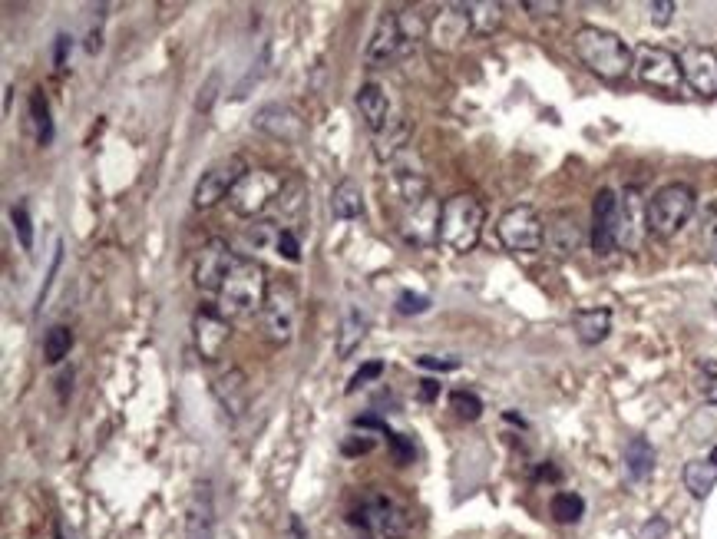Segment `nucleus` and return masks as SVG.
<instances>
[{
  "instance_id": "nucleus-1",
  "label": "nucleus",
  "mask_w": 717,
  "mask_h": 539,
  "mask_svg": "<svg viewBox=\"0 0 717 539\" xmlns=\"http://www.w3.org/2000/svg\"><path fill=\"white\" fill-rule=\"evenodd\" d=\"M572 50L595 77H602L608 83H618L628 77V70L635 67V53L628 50V43L612 34V30L585 24L572 34Z\"/></svg>"
},
{
  "instance_id": "nucleus-2",
  "label": "nucleus",
  "mask_w": 717,
  "mask_h": 539,
  "mask_svg": "<svg viewBox=\"0 0 717 539\" xmlns=\"http://www.w3.org/2000/svg\"><path fill=\"white\" fill-rule=\"evenodd\" d=\"M268 278L265 268L255 258H238V265L232 268V275L225 278V285L219 291V311L232 318H252L265 308L268 298Z\"/></svg>"
},
{
  "instance_id": "nucleus-3",
  "label": "nucleus",
  "mask_w": 717,
  "mask_h": 539,
  "mask_svg": "<svg viewBox=\"0 0 717 539\" xmlns=\"http://www.w3.org/2000/svg\"><path fill=\"white\" fill-rule=\"evenodd\" d=\"M483 222H486V209L483 202L470 196V192H456L447 202H443L440 212V242L447 245L450 252H473L476 242L483 235Z\"/></svg>"
},
{
  "instance_id": "nucleus-4",
  "label": "nucleus",
  "mask_w": 717,
  "mask_h": 539,
  "mask_svg": "<svg viewBox=\"0 0 717 539\" xmlns=\"http://www.w3.org/2000/svg\"><path fill=\"white\" fill-rule=\"evenodd\" d=\"M694 206H698V196H694L691 186L684 182H668L661 186L655 196L648 199L645 206V229L658 239H675V235L691 222Z\"/></svg>"
},
{
  "instance_id": "nucleus-5",
  "label": "nucleus",
  "mask_w": 717,
  "mask_h": 539,
  "mask_svg": "<svg viewBox=\"0 0 717 539\" xmlns=\"http://www.w3.org/2000/svg\"><path fill=\"white\" fill-rule=\"evenodd\" d=\"M281 192H285V176L275 169H248L242 179L235 182L232 196H228V206H232L235 215H245V219H255L262 215L271 202H275Z\"/></svg>"
},
{
  "instance_id": "nucleus-6",
  "label": "nucleus",
  "mask_w": 717,
  "mask_h": 539,
  "mask_svg": "<svg viewBox=\"0 0 717 539\" xmlns=\"http://www.w3.org/2000/svg\"><path fill=\"white\" fill-rule=\"evenodd\" d=\"M496 235L503 242V249L516 255H532L546 245V222L539 219V212L532 206H513L499 215Z\"/></svg>"
},
{
  "instance_id": "nucleus-7",
  "label": "nucleus",
  "mask_w": 717,
  "mask_h": 539,
  "mask_svg": "<svg viewBox=\"0 0 717 539\" xmlns=\"http://www.w3.org/2000/svg\"><path fill=\"white\" fill-rule=\"evenodd\" d=\"M635 77L645 86H651V90H665V93H678L684 83L678 53L655 47V43L635 47Z\"/></svg>"
},
{
  "instance_id": "nucleus-8",
  "label": "nucleus",
  "mask_w": 717,
  "mask_h": 539,
  "mask_svg": "<svg viewBox=\"0 0 717 539\" xmlns=\"http://www.w3.org/2000/svg\"><path fill=\"white\" fill-rule=\"evenodd\" d=\"M245 172H248V166H245L242 156H222V159H215V163L199 176V182H195V189H192V206H195V209H212V206H219L225 196H232L235 182L242 179Z\"/></svg>"
},
{
  "instance_id": "nucleus-9",
  "label": "nucleus",
  "mask_w": 717,
  "mask_h": 539,
  "mask_svg": "<svg viewBox=\"0 0 717 539\" xmlns=\"http://www.w3.org/2000/svg\"><path fill=\"white\" fill-rule=\"evenodd\" d=\"M262 321L268 338L275 344H288L298 331V291L291 282H275L268 288Z\"/></svg>"
},
{
  "instance_id": "nucleus-10",
  "label": "nucleus",
  "mask_w": 717,
  "mask_h": 539,
  "mask_svg": "<svg viewBox=\"0 0 717 539\" xmlns=\"http://www.w3.org/2000/svg\"><path fill=\"white\" fill-rule=\"evenodd\" d=\"M354 520L361 523L364 530H371L384 539H407L410 536L407 510L397 506L390 497H384V493H371V497L361 503V513H357Z\"/></svg>"
},
{
  "instance_id": "nucleus-11",
  "label": "nucleus",
  "mask_w": 717,
  "mask_h": 539,
  "mask_svg": "<svg viewBox=\"0 0 717 539\" xmlns=\"http://www.w3.org/2000/svg\"><path fill=\"white\" fill-rule=\"evenodd\" d=\"M235 265H238V255L232 252V245L225 239L205 242L199 255H195V285L202 291H215V295H219L225 278L232 275Z\"/></svg>"
},
{
  "instance_id": "nucleus-12",
  "label": "nucleus",
  "mask_w": 717,
  "mask_h": 539,
  "mask_svg": "<svg viewBox=\"0 0 717 539\" xmlns=\"http://www.w3.org/2000/svg\"><path fill=\"white\" fill-rule=\"evenodd\" d=\"M407 50L410 47H407L404 34H400L397 14L384 10L380 20H377V27H374V34H371V43H367V50H364V63L371 70H384V67H390V63H397L400 57H404Z\"/></svg>"
},
{
  "instance_id": "nucleus-13",
  "label": "nucleus",
  "mask_w": 717,
  "mask_h": 539,
  "mask_svg": "<svg viewBox=\"0 0 717 539\" xmlns=\"http://www.w3.org/2000/svg\"><path fill=\"white\" fill-rule=\"evenodd\" d=\"M252 126L258 129V133H265V136L275 139V143H285V146H301L304 136H308L304 120L285 103L258 106L255 116H252Z\"/></svg>"
},
{
  "instance_id": "nucleus-14",
  "label": "nucleus",
  "mask_w": 717,
  "mask_h": 539,
  "mask_svg": "<svg viewBox=\"0 0 717 539\" xmlns=\"http://www.w3.org/2000/svg\"><path fill=\"white\" fill-rule=\"evenodd\" d=\"M618 222H622V199L615 189H599L592 202V249L608 255L618 249Z\"/></svg>"
},
{
  "instance_id": "nucleus-15",
  "label": "nucleus",
  "mask_w": 717,
  "mask_h": 539,
  "mask_svg": "<svg viewBox=\"0 0 717 539\" xmlns=\"http://www.w3.org/2000/svg\"><path fill=\"white\" fill-rule=\"evenodd\" d=\"M440 212H443V206L433 196L414 202V206H404V215H400V232H404V239L410 245H420V249L440 242Z\"/></svg>"
},
{
  "instance_id": "nucleus-16",
  "label": "nucleus",
  "mask_w": 717,
  "mask_h": 539,
  "mask_svg": "<svg viewBox=\"0 0 717 539\" xmlns=\"http://www.w3.org/2000/svg\"><path fill=\"white\" fill-rule=\"evenodd\" d=\"M678 60H681V77L694 93L708 96V100L717 96V53L711 47L691 43V47H684L678 53Z\"/></svg>"
},
{
  "instance_id": "nucleus-17",
  "label": "nucleus",
  "mask_w": 717,
  "mask_h": 539,
  "mask_svg": "<svg viewBox=\"0 0 717 539\" xmlns=\"http://www.w3.org/2000/svg\"><path fill=\"white\" fill-rule=\"evenodd\" d=\"M192 331H195V348L205 361H215L222 358L228 338H232V325H228V318L222 315L219 308H199L195 311V321H192Z\"/></svg>"
},
{
  "instance_id": "nucleus-18",
  "label": "nucleus",
  "mask_w": 717,
  "mask_h": 539,
  "mask_svg": "<svg viewBox=\"0 0 717 539\" xmlns=\"http://www.w3.org/2000/svg\"><path fill=\"white\" fill-rule=\"evenodd\" d=\"M470 34H473V27H470V17H466L463 4H447V7H440L437 14L430 17V34H427V40H430L437 50H443V53L456 50Z\"/></svg>"
},
{
  "instance_id": "nucleus-19",
  "label": "nucleus",
  "mask_w": 717,
  "mask_h": 539,
  "mask_svg": "<svg viewBox=\"0 0 717 539\" xmlns=\"http://www.w3.org/2000/svg\"><path fill=\"white\" fill-rule=\"evenodd\" d=\"M186 539H215V500L209 480L192 487L186 503Z\"/></svg>"
},
{
  "instance_id": "nucleus-20",
  "label": "nucleus",
  "mask_w": 717,
  "mask_h": 539,
  "mask_svg": "<svg viewBox=\"0 0 717 539\" xmlns=\"http://www.w3.org/2000/svg\"><path fill=\"white\" fill-rule=\"evenodd\" d=\"M410 133H414V126H410L407 116H390L374 133V153L380 163H397L400 156H404V149L410 146Z\"/></svg>"
},
{
  "instance_id": "nucleus-21",
  "label": "nucleus",
  "mask_w": 717,
  "mask_h": 539,
  "mask_svg": "<svg viewBox=\"0 0 717 539\" xmlns=\"http://www.w3.org/2000/svg\"><path fill=\"white\" fill-rule=\"evenodd\" d=\"M212 391H215V397H219L222 411L228 417H242L245 414V407H248V377H245V371L228 368L225 374L215 377Z\"/></svg>"
},
{
  "instance_id": "nucleus-22",
  "label": "nucleus",
  "mask_w": 717,
  "mask_h": 539,
  "mask_svg": "<svg viewBox=\"0 0 717 539\" xmlns=\"http://www.w3.org/2000/svg\"><path fill=\"white\" fill-rule=\"evenodd\" d=\"M546 245H549V252L559 255V258H569L575 249H579L582 229H579V222H575L572 212H556L546 222Z\"/></svg>"
},
{
  "instance_id": "nucleus-23",
  "label": "nucleus",
  "mask_w": 717,
  "mask_h": 539,
  "mask_svg": "<svg viewBox=\"0 0 717 539\" xmlns=\"http://www.w3.org/2000/svg\"><path fill=\"white\" fill-rule=\"evenodd\" d=\"M354 103H357V110H361V120L371 126L374 133L394 116L390 113V100H387L384 86H377V83H364L361 90H357Z\"/></svg>"
},
{
  "instance_id": "nucleus-24",
  "label": "nucleus",
  "mask_w": 717,
  "mask_h": 539,
  "mask_svg": "<svg viewBox=\"0 0 717 539\" xmlns=\"http://www.w3.org/2000/svg\"><path fill=\"white\" fill-rule=\"evenodd\" d=\"M572 328H575V338L582 344H602L608 338V331H612V311L608 308H582L575 311L572 318Z\"/></svg>"
},
{
  "instance_id": "nucleus-25",
  "label": "nucleus",
  "mask_w": 717,
  "mask_h": 539,
  "mask_svg": "<svg viewBox=\"0 0 717 539\" xmlns=\"http://www.w3.org/2000/svg\"><path fill=\"white\" fill-rule=\"evenodd\" d=\"M331 215L341 222L361 219L364 215V192L354 179H341L331 192Z\"/></svg>"
},
{
  "instance_id": "nucleus-26",
  "label": "nucleus",
  "mask_w": 717,
  "mask_h": 539,
  "mask_svg": "<svg viewBox=\"0 0 717 539\" xmlns=\"http://www.w3.org/2000/svg\"><path fill=\"white\" fill-rule=\"evenodd\" d=\"M463 10L476 37H493L503 27V4H496V0H470V4H463Z\"/></svg>"
},
{
  "instance_id": "nucleus-27",
  "label": "nucleus",
  "mask_w": 717,
  "mask_h": 539,
  "mask_svg": "<svg viewBox=\"0 0 717 539\" xmlns=\"http://www.w3.org/2000/svg\"><path fill=\"white\" fill-rule=\"evenodd\" d=\"M655 470V447L645 437H632V444L625 447V473L632 483H645Z\"/></svg>"
},
{
  "instance_id": "nucleus-28",
  "label": "nucleus",
  "mask_w": 717,
  "mask_h": 539,
  "mask_svg": "<svg viewBox=\"0 0 717 539\" xmlns=\"http://www.w3.org/2000/svg\"><path fill=\"white\" fill-rule=\"evenodd\" d=\"M681 480H684V490H688L694 500H704L717 483V467L711 460H691L684 463Z\"/></svg>"
},
{
  "instance_id": "nucleus-29",
  "label": "nucleus",
  "mask_w": 717,
  "mask_h": 539,
  "mask_svg": "<svg viewBox=\"0 0 717 539\" xmlns=\"http://www.w3.org/2000/svg\"><path fill=\"white\" fill-rule=\"evenodd\" d=\"M364 338H367V318L357 308H351L338 331V358H351V354L361 348Z\"/></svg>"
},
{
  "instance_id": "nucleus-30",
  "label": "nucleus",
  "mask_w": 717,
  "mask_h": 539,
  "mask_svg": "<svg viewBox=\"0 0 717 539\" xmlns=\"http://www.w3.org/2000/svg\"><path fill=\"white\" fill-rule=\"evenodd\" d=\"M549 513H552V520H556V523H579L582 513H585V500L579 497V493L562 490V493L552 497Z\"/></svg>"
},
{
  "instance_id": "nucleus-31",
  "label": "nucleus",
  "mask_w": 717,
  "mask_h": 539,
  "mask_svg": "<svg viewBox=\"0 0 717 539\" xmlns=\"http://www.w3.org/2000/svg\"><path fill=\"white\" fill-rule=\"evenodd\" d=\"M73 348V331L67 325H57L47 331V338H43V361L47 364H60L63 358L70 354Z\"/></svg>"
},
{
  "instance_id": "nucleus-32",
  "label": "nucleus",
  "mask_w": 717,
  "mask_h": 539,
  "mask_svg": "<svg viewBox=\"0 0 717 539\" xmlns=\"http://www.w3.org/2000/svg\"><path fill=\"white\" fill-rule=\"evenodd\" d=\"M30 116H34L37 143L47 146L53 139V120H50V103L47 96H43V90H34V96H30Z\"/></svg>"
},
{
  "instance_id": "nucleus-33",
  "label": "nucleus",
  "mask_w": 717,
  "mask_h": 539,
  "mask_svg": "<svg viewBox=\"0 0 717 539\" xmlns=\"http://www.w3.org/2000/svg\"><path fill=\"white\" fill-rule=\"evenodd\" d=\"M450 407L463 420H480V414H483V401L473 391H453L450 394Z\"/></svg>"
},
{
  "instance_id": "nucleus-34",
  "label": "nucleus",
  "mask_w": 717,
  "mask_h": 539,
  "mask_svg": "<svg viewBox=\"0 0 717 539\" xmlns=\"http://www.w3.org/2000/svg\"><path fill=\"white\" fill-rule=\"evenodd\" d=\"M10 222H14V232H17V239H20V249H24V252L34 249V225H30L27 206H14V209H10Z\"/></svg>"
},
{
  "instance_id": "nucleus-35",
  "label": "nucleus",
  "mask_w": 717,
  "mask_h": 539,
  "mask_svg": "<svg viewBox=\"0 0 717 539\" xmlns=\"http://www.w3.org/2000/svg\"><path fill=\"white\" fill-rule=\"evenodd\" d=\"M278 235H281V225H278V222L258 219V222H252V229H248V242H252L255 249H262V245H271V249H275Z\"/></svg>"
},
{
  "instance_id": "nucleus-36",
  "label": "nucleus",
  "mask_w": 717,
  "mask_h": 539,
  "mask_svg": "<svg viewBox=\"0 0 717 539\" xmlns=\"http://www.w3.org/2000/svg\"><path fill=\"white\" fill-rule=\"evenodd\" d=\"M275 252L285 258V262H301V242L295 239V232L291 229H281L278 242H275Z\"/></svg>"
},
{
  "instance_id": "nucleus-37",
  "label": "nucleus",
  "mask_w": 717,
  "mask_h": 539,
  "mask_svg": "<svg viewBox=\"0 0 717 539\" xmlns=\"http://www.w3.org/2000/svg\"><path fill=\"white\" fill-rule=\"evenodd\" d=\"M430 308V298L427 295H414V291H400L397 298V311L400 315H423V311Z\"/></svg>"
},
{
  "instance_id": "nucleus-38",
  "label": "nucleus",
  "mask_w": 717,
  "mask_h": 539,
  "mask_svg": "<svg viewBox=\"0 0 717 539\" xmlns=\"http://www.w3.org/2000/svg\"><path fill=\"white\" fill-rule=\"evenodd\" d=\"M219 83H222V73H212L209 83L199 90V100H195V110L199 113H209L212 110V103H215V96H219Z\"/></svg>"
},
{
  "instance_id": "nucleus-39",
  "label": "nucleus",
  "mask_w": 717,
  "mask_h": 539,
  "mask_svg": "<svg viewBox=\"0 0 717 539\" xmlns=\"http://www.w3.org/2000/svg\"><path fill=\"white\" fill-rule=\"evenodd\" d=\"M384 374V361H367L361 371H357L354 377H351V384H347V394H354L357 387L361 384H367V381H377V377Z\"/></svg>"
},
{
  "instance_id": "nucleus-40",
  "label": "nucleus",
  "mask_w": 717,
  "mask_h": 539,
  "mask_svg": "<svg viewBox=\"0 0 717 539\" xmlns=\"http://www.w3.org/2000/svg\"><path fill=\"white\" fill-rule=\"evenodd\" d=\"M648 10H651V24H655V27H668L678 7L671 4V0H655V4H648Z\"/></svg>"
},
{
  "instance_id": "nucleus-41",
  "label": "nucleus",
  "mask_w": 717,
  "mask_h": 539,
  "mask_svg": "<svg viewBox=\"0 0 717 539\" xmlns=\"http://www.w3.org/2000/svg\"><path fill=\"white\" fill-rule=\"evenodd\" d=\"M387 444L394 447L397 463H410V460H414V444H410V440H404L400 434H394V430H390V434H387Z\"/></svg>"
},
{
  "instance_id": "nucleus-42",
  "label": "nucleus",
  "mask_w": 717,
  "mask_h": 539,
  "mask_svg": "<svg viewBox=\"0 0 717 539\" xmlns=\"http://www.w3.org/2000/svg\"><path fill=\"white\" fill-rule=\"evenodd\" d=\"M341 450H344V454L347 457H361V454H371V450H374V440L371 437H347L344 440V444H341Z\"/></svg>"
},
{
  "instance_id": "nucleus-43",
  "label": "nucleus",
  "mask_w": 717,
  "mask_h": 539,
  "mask_svg": "<svg viewBox=\"0 0 717 539\" xmlns=\"http://www.w3.org/2000/svg\"><path fill=\"white\" fill-rule=\"evenodd\" d=\"M532 17H556L559 10H562V4H556V0H526L523 4Z\"/></svg>"
},
{
  "instance_id": "nucleus-44",
  "label": "nucleus",
  "mask_w": 717,
  "mask_h": 539,
  "mask_svg": "<svg viewBox=\"0 0 717 539\" xmlns=\"http://www.w3.org/2000/svg\"><path fill=\"white\" fill-rule=\"evenodd\" d=\"M417 364H420V368H430V371H456V368H460V361H456V358L443 361V358H430V354L417 358Z\"/></svg>"
},
{
  "instance_id": "nucleus-45",
  "label": "nucleus",
  "mask_w": 717,
  "mask_h": 539,
  "mask_svg": "<svg viewBox=\"0 0 717 539\" xmlns=\"http://www.w3.org/2000/svg\"><path fill=\"white\" fill-rule=\"evenodd\" d=\"M354 427H357V430H377V434H384V437L390 434V427H387V424H384V420H380V417H374V414H364V417H357V420H354Z\"/></svg>"
},
{
  "instance_id": "nucleus-46",
  "label": "nucleus",
  "mask_w": 717,
  "mask_h": 539,
  "mask_svg": "<svg viewBox=\"0 0 717 539\" xmlns=\"http://www.w3.org/2000/svg\"><path fill=\"white\" fill-rule=\"evenodd\" d=\"M665 533H668V523H665V520H658V516H655V520H651V523L645 526V530H642V539H661Z\"/></svg>"
},
{
  "instance_id": "nucleus-47",
  "label": "nucleus",
  "mask_w": 717,
  "mask_h": 539,
  "mask_svg": "<svg viewBox=\"0 0 717 539\" xmlns=\"http://www.w3.org/2000/svg\"><path fill=\"white\" fill-rule=\"evenodd\" d=\"M704 374H708V397H711V404H717V361L704 364Z\"/></svg>"
},
{
  "instance_id": "nucleus-48",
  "label": "nucleus",
  "mask_w": 717,
  "mask_h": 539,
  "mask_svg": "<svg viewBox=\"0 0 717 539\" xmlns=\"http://www.w3.org/2000/svg\"><path fill=\"white\" fill-rule=\"evenodd\" d=\"M288 539H311L308 530H304L301 516H288Z\"/></svg>"
},
{
  "instance_id": "nucleus-49",
  "label": "nucleus",
  "mask_w": 717,
  "mask_h": 539,
  "mask_svg": "<svg viewBox=\"0 0 717 539\" xmlns=\"http://www.w3.org/2000/svg\"><path fill=\"white\" fill-rule=\"evenodd\" d=\"M67 50H70V37H57V50H53V63H57V67L67 63Z\"/></svg>"
},
{
  "instance_id": "nucleus-50",
  "label": "nucleus",
  "mask_w": 717,
  "mask_h": 539,
  "mask_svg": "<svg viewBox=\"0 0 717 539\" xmlns=\"http://www.w3.org/2000/svg\"><path fill=\"white\" fill-rule=\"evenodd\" d=\"M440 394V384L437 381H420V401H433V397Z\"/></svg>"
},
{
  "instance_id": "nucleus-51",
  "label": "nucleus",
  "mask_w": 717,
  "mask_h": 539,
  "mask_svg": "<svg viewBox=\"0 0 717 539\" xmlns=\"http://www.w3.org/2000/svg\"><path fill=\"white\" fill-rule=\"evenodd\" d=\"M536 480L542 483V480H559V467H552V463H542V467L536 470Z\"/></svg>"
},
{
  "instance_id": "nucleus-52",
  "label": "nucleus",
  "mask_w": 717,
  "mask_h": 539,
  "mask_svg": "<svg viewBox=\"0 0 717 539\" xmlns=\"http://www.w3.org/2000/svg\"><path fill=\"white\" fill-rule=\"evenodd\" d=\"M60 258H63V245H57V255H53V268H50V278L57 275V268H60ZM47 288H50V282L43 285V291H40V301H43V295H47Z\"/></svg>"
},
{
  "instance_id": "nucleus-53",
  "label": "nucleus",
  "mask_w": 717,
  "mask_h": 539,
  "mask_svg": "<svg viewBox=\"0 0 717 539\" xmlns=\"http://www.w3.org/2000/svg\"><path fill=\"white\" fill-rule=\"evenodd\" d=\"M10 100H14V86H7L4 90V110H10Z\"/></svg>"
},
{
  "instance_id": "nucleus-54",
  "label": "nucleus",
  "mask_w": 717,
  "mask_h": 539,
  "mask_svg": "<svg viewBox=\"0 0 717 539\" xmlns=\"http://www.w3.org/2000/svg\"><path fill=\"white\" fill-rule=\"evenodd\" d=\"M708 460H711V463H714V467H717V447L711 450V457H708Z\"/></svg>"
},
{
  "instance_id": "nucleus-55",
  "label": "nucleus",
  "mask_w": 717,
  "mask_h": 539,
  "mask_svg": "<svg viewBox=\"0 0 717 539\" xmlns=\"http://www.w3.org/2000/svg\"><path fill=\"white\" fill-rule=\"evenodd\" d=\"M57 539H67V536H63V530H60V526H57Z\"/></svg>"
}]
</instances>
